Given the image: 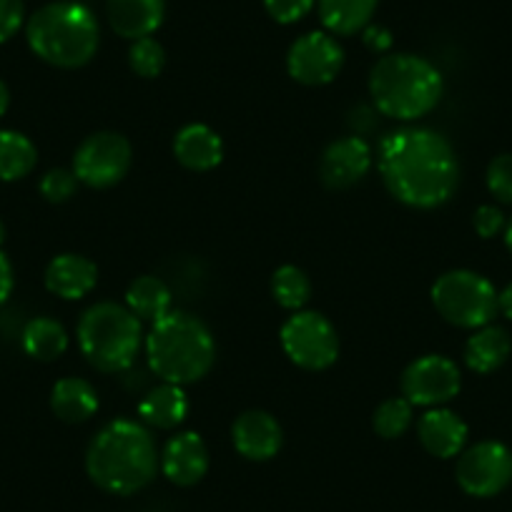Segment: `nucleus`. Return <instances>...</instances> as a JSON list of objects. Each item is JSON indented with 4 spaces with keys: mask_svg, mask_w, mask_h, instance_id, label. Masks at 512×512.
<instances>
[{
    "mask_svg": "<svg viewBox=\"0 0 512 512\" xmlns=\"http://www.w3.org/2000/svg\"><path fill=\"white\" fill-rule=\"evenodd\" d=\"M379 174L384 186L412 209L447 204L460 184L455 149L432 128H400L379 146Z\"/></svg>",
    "mask_w": 512,
    "mask_h": 512,
    "instance_id": "1",
    "label": "nucleus"
},
{
    "mask_svg": "<svg viewBox=\"0 0 512 512\" xmlns=\"http://www.w3.org/2000/svg\"><path fill=\"white\" fill-rule=\"evenodd\" d=\"M161 457L144 425L113 420L93 437L86 452V472L93 485L111 495H134L156 477Z\"/></svg>",
    "mask_w": 512,
    "mask_h": 512,
    "instance_id": "2",
    "label": "nucleus"
},
{
    "mask_svg": "<svg viewBox=\"0 0 512 512\" xmlns=\"http://www.w3.org/2000/svg\"><path fill=\"white\" fill-rule=\"evenodd\" d=\"M146 357L156 377L184 387L209 374L216 359V344L209 327L194 314L169 312L151 327Z\"/></svg>",
    "mask_w": 512,
    "mask_h": 512,
    "instance_id": "3",
    "label": "nucleus"
},
{
    "mask_svg": "<svg viewBox=\"0 0 512 512\" xmlns=\"http://www.w3.org/2000/svg\"><path fill=\"white\" fill-rule=\"evenodd\" d=\"M442 88L440 71L415 53L382 56L369 73L374 106L397 121H417L427 116L440 103Z\"/></svg>",
    "mask_w": 512,
    "mask_h": 512,
    "instance_id": "4",
    "label": "nucleus"
},
{
    "mask_svg": "<svg viewBox=\"0 0 512 512\" xmlns=\"http://www.w3.org/2000/svg\"><path fill=\"white\" fill-rule=\"evenodd\" d=\"M28 46L56 68H81L98 51V21L83 3L58 0L38 8L26 26Z\"/></svg>",
    "mask_w": 512,
    "mask_h": 512,
    "instance_id": "5",
    "label": "nucleus"
},
{
    "mask_svg": "<svg viewBox=\"0 0 512 512\" xmlns=\"http://www.w3.org/2000/svg\"><path fill=\"white\" fill-rule=\"evenodd\" d=\"M141 319L113 302L93 304L78 322V344L88 362L101 372H123L141 349Z\"/></svg>",
    "mask_w": 512,
    "mask_h": 512,
    "instance_id": "6",
    "label": "nucleus"
},
{
    "mask_svg": "<svg viewBox=\"0 0 512 512\" xmlns=\"http://www.w3.org/2000/svg\"><path fill=\"white\" fill-rule=\"evenodd\" d=\"M432 304L445 322L462 329H480L495 319L497 292L482 274L452 269L432 287Z\"/></svg>",
    "mask_w": 512,
    "mask_h": 512,
    "instance_id": "7",
    "label": "nucleus"
},
{
    "mask_svg": "<svg viewBox=\"0 0 512 512\" xmlns=\"http://www.w3.org/2000/svg\"><path fill=\"white\" fill-rule=\"evenodd\" d=\"M282 347L297 367L309 372L329 369L339 357L337 329L319 312H294L282 327Z\"/></svg>",
    "mask_w": 512,
    "mask_h": 512,
    "instance_id": "8",
    "label": "nucleus"
},
{
    "mask_svg": "<svg viewBox=\"0 0 512 512\" xmlns=\"http://www.w3.org/2000/svg\"><path fill=\"white\" fill-rule=\"evenodd\" d=\"M134 151L126 136L116 131H98L83 139L73 156V174L91 189H111L131 169Z\"/></svg>",
    "mask_w": 512,
    "mask_h": 512,
    "instance_id": "9",
    "label": "nucleus"
},
{
    "mask_svg": "<svg viewBox=\"0 0 512 512\" xmlns=\"http://www.w3.org/2000/svg\"><path fill=\"white\" fill-rule=\"evenodd\" d=\"M457 485L472 497H495L512 482V450L497 440H482L460 452Z\"/></svg>",
    "mask_w": 512,
    "mask_h": 512,
    "instance_id": "10",
    "label": "nucleus"
},
{
    "mask_svg": "<svg viewBox=\"0 0 512 512\" xmlns=\"http://www.w3.org/2000/svg\"><path fill=\"white\" fill-rule=\"evenodd\" d=\"M462 387L460 369L442 354L415 359L402 372V397L417 407H442L455 400Z\"/></svg>",
    "mask_w": 512,
    "mask_h": 512,
    "instance_id": "11",
    "label": "nucleus"
},
{
    "mask_svg": "<svg viewBox=\"0 0 512 512\" xmlns=\"http://www.w3.org/2000/svg\"><path fill=\"white\" fill-rule=\"evenodd\" d=\"M344 66V51L329 33L314 31L297 38L287 53L289 76L304 86H324L339 76Z\"/></svg>",
    "mask_w": 512,
    "mask_h": 512,
    "instance_id": "12",
    "label": "nucleus"
},
{
    "mask_svg": "<svg viewBox=\"0 0 512 512\" xmlns=\"http://www.w3.org/2000/svg\"><path fill=\"white\" fill-rule=\"evenodd\" d=\"M372 169V149L362 136H344L324 149L319 161L322 184L332 191L352 189Z\"/></svg>",
    "mask_w": 512,
    "mask_h": 512,
    "instance_id": "13",
    "label": "nucleus"
},
{
    "mask_svg": "<svg viewBox=\"0 0 512 512\" xmlns=\"http://www.w3.org/2000/svg\"><path fill=\"white\" fill-rule=\"evenodd\" d=\"M234 447L241 457L251 462H267L282 450V425L264 410H249L236 417L231 427Z\"/></svg>",
    "mask_w": 512,
    "mask_h": 512,
    "instance_id": "14",
    "label": "nucleus"
},
{
    "mask_svg": "<svg viewBox=\"0 0 512 512\" xmlns=\"http://www.w3.org/2000/svg\"><path fill=\"white\" fill-rule=\"evenodd\" d=\"M161 470L174 485H196L209 472V447L196 432H181L166 442L164 455H161Z\"/></svg>",
    "mask_w": 512,
    "mask_h": 512,
    "instance_id": "15",
    "label": "nucleus"
},
{
    "mask_svg": "<svg viewBox=\"0 0 512 512\" xmlns=\"http://www.w3.org/2000/svg\"><path fill=\"white\" fill-rule=\"evenodd\" d=\"M417 437L432 457L450 460L465 450L467 425L457 412L445 410V407H432L417 422Z\"/></svg>",
    "mask_w": 512,
    "mask_h": 512,
    "instance_id": "16",
    "label": "nucleus"
},
{
    "mask_svg": "<svg viewBox=\"0 0 512 512\" xmlns=\"http://www.w3.org/2000/svg\"><path fill=\"white\" fill-rule=\"evenodd\" d=\"M108 23L128 41L149 38L159 31L166 16V0H108Z\"/></svg>",
    "mask_w": 512,
    "mask_h": 512,
    "instance_id": "17",
    "label": "nucleus"
},
{
    "mask_svg": "<svg viewBox=\"0 0 512 512\" xmlns=\"http://www.w3.org/2000/svg\"><path fill=\"white\" fill-rule=\"evenodd\" d=\"M174 156L184 169L211 171L224 159V144L221 136L206 123H189L176 134Z\"/></svg>",
    "mask_w": 512,
    "mask_h": 512,
    "instance_id": "18",
    "label": "nucleus"
},
{
    "mask_svg": "<svg viewBox=\"0 0 512 512\" xmlns=\"http://www.w3.org/2000/svg\"><path fill=\"white\" fill-rule=\"evenodd\" d=\"M98 282V269L91 259L81 254H61L56 256L46 269V287L56 297L83 299Z\"/></svg>",
    "mask_w": 512,
    "mask_h": 512,
    "instance_id": "19",
    "label": "nucleus"
},
{
    "mask_svg": "<svg viewBox=\"0 0 512 512\" xmlns=\"http://www.w3.org/2000/svg\"><path fill=\"white\" fill-rule=\"evenodd\" d=\"M189 415V400L179 384H159L139 402V417L156 430H174Z\"/></svg>",
    "mask_w": 512,
    "mask_h": 512,
    "instance_id": "20",
    "label": "nucleus"
},
{
    "mask_svg": "<svg viewBox=\"0 0 512 512\" xmlns=\"http://www.w3.org/2000/svg\"><path fill=\"white\" fill-rule=\"evenodd\" d=\"M51 407L58 420L68 422V425H78V422H86L96 415L98 395L93 390V384L86 382V379L66 377L53 387Z\"/></svg>",
    "mask_w": 512,
    "mask_h": 512,
    "instance_id": "21",
    "label": "nucleus"
},
{
    "mask_svg": "<svg viewBox=\"0 0 512 512\" xmlns=\"http://www.w3.org/2000/svg\"><path fill=\"white\" fill-rule=\"evenodd\" d=\"M512 352L510 334L502 327H480L465 344V362L472 372L490 374L507 362Z\"/></svg>",
    "mask_w": 512,
    "mask_h": 512,
    "instance_id": "22",
    "label": "nucleus"
},
{
    "mask_svg": "<svg viewBox=\"0 0 512 512\" xmlns=\"http://www.w3.org/2000/svg\"><path fill=\"white\" fill-rule=\"evenodd\" d=\"M379 0H319V18L334 36L364 31L377 11Z\"/></svg>",
    "mask_w": 512,
    "mask_h": 512,
    "instance_id": "23",
    "label": "nucleus"
},
{
    "mask_svg": "<svg viewBox=\"0 0 512 512\" xmlns=\"http://www.w3.org/2000/svg\"><path fill=\"white\" fill-rule=\"evenodd\" d=\"M126 307L141 319V322H159L171 312V292L159 277H136L126 289Z\"/></svg>",
    "mask_w": 512,
    "mask_h": 512,
    "instance_id": "24",
    "label": "nucleus"
},
{
    "mask_svg": "<svg viewBox=\"0 0 512 512\" xmlns=\"http://www.w3.org/2000/svg\"><path fill=\"white\" fill-rule=\"evenodd\" d=\"M23 349L33 359L41 362H53L68 349V334L63 324H58L51 317H36L23 329Z\"/></svg>",
    "mask_w": 512,
    "mask_h": 512,
    "instance_id": "25",
    "label": "nucleus"
},
{
    "mask_svg": "<svg viewBox=\"0 0 512 512\" xmlns=\"http://www.w3.org/2000/svg\"><path fill=\"white\" fill-rule=\"evenodd\" d=\"M38 151L28 136L0 131V181H18L36 169Z\"/></svg>",
    "mask_w": 512,
    "mask_h": 512,
    "instance_id": "26",
    "label": "nucleus"
},
{
    "mask_svg": "<svg viewBox=\"0 0 512 512\" xmlns=\"http://www.w3.org/2000/svg\"><path fill=\"white\" fill-rule=\"evenodd\" d=\"M272 294L279 307L289 309V312H302V307L312 297V282H309V277L299 267L284 264V267L274 272Z\"/></svg>",
    "mask_w": 512,
    "mask_h": 512,
    "instance_id": "27",
    "label": "nucleus"
},
{
    "mask_svg": "<svg viewBox=\"0 0 512 512\" xmlns=\"http://www.w3.org/2000/svg\"><path fill=\"white\" fill-rule=\"evenodd\" d=\"M412 402H407L405 397H390L384 400L382 405L374 410L372 427L379 437L384 440H397V437L405 435L412 425Z\"/></svg>",
    "mask_w": 512,
    "mask_h": 512,
    "instance_id": "28",
    "label": "nucleus"
},
{
    "mask_svg": "<svg viewBox=\"0 0 512 512\" xmlns=\"http://www.w3.org/2000/svg\"><path fill=\"white\" fill-rule=\"evenodd\" d=\"M128 66L136 76L141 78H156L161 76L166 66V51L159 41L154 38H139L134 41L131 51H128Z\"/></svg>",
    "mask_w": 512,
    "mask_h": 512,
    "instance_id": "29",
    "label": "nucleus"
},
{
    "mask_svg": "<svg viewBox=\"0 0 512 512\" xmlns=\"http://www.w3.org/2000/svg\"><path fill=\"white\" fill-rule=\"evenodd\" d=\"M487 189L502 204H512V154H500L487 166Z\"/></svg>",
    "mask_w": 512,
    "mask_h": 512,
    "instance_id": "30",
    "label": "nucleus"
},
{
    "mask_svg": "<svg viewBox=\"0 0 512 512\" xmlns=\"http://www.w3.org/2000/svg\"><path fill=\"white\" fill-rule=\"evenodd\" d=\"M76 189H78V179L76 174L68 169H53L41 179L43 199L51 201V204H63V201H68L73 194H76Z\"/></svg>",
    "mask_w": 512,
    "mask_h": 512,
    "instance_id": "31",
    "label": "nucleus"
},
{
    "mask_svg": "<svg viewBox=\"0 0 512 512\" xmlns=\"http://www.w3.org/2000/svg\"><path fill=\"white\" fill-rule=\"evenodd\" d=\"M264 8L274 21L289 26V23L302 21L312 11L314 0H264Z\"/></svg>",
    "mask_w": 512,
    "mask_h": 512,
    "instance_id": "32",
    "label": "nucleus"
},
{
    "mask_svg": "<svg viewBox=\"0 0 512 512\" xmlns=\"http://www.w3.org/2000/svg\"><path fill=\"white\" fill-rule=\"evenodd\" d=\"M26 21L23 0H0V43L11 41Z\"/></svg>",
    "mask_w": 512,
    "mask_h": 512,
    "instance_id": "33",
    "label": "nucleus"
},
{
    "mask_svg": "<svg viewBox=\"0 0 512 512\" xmlns=\"http://www.w3.org/2000/svg\"><path fill=\"white\" fill-rule=\"evenodd\" d=\"M472 226H475V231L482 236V239H492V236H497L500 231H505L507 221H505V214H502L497 206H480V209L475 211Z\"/></svg>",
    "mask_w": 512,
    "mask_h": 512,
    "instance_id": "34",
    "label": "nucleus"
},
{
    "mask_svg": "<svg viewBox=\"0 0 512 512\" xmlns=\"http://www.w3.org/2000/svg\"><path fill=\"white\" fill-rule=\"evenodd\" d=\"M362 38H364V46L372 48V51H377V53L390 51V46H392V33L382 26H367L364 28Z\"/></svg>",
    "mask_w": 512,
    "mask_h": 512,
    "instance_id": "35",
    "label": "nucleus"
},
{
    "mask_svg": "<svg viewBox=\"0 0 512 512\" xmlns=\"http://www.w3.org/2000/svg\"><path fill=\"white\" fill-rule=\"evenodd\" d=\"M13 292V267L8 262V256L0 251V307L8 302Z\"/></svg>",
    "mask_w": 512,
    "mask_h": 512,
    "instance_id": "36",
    "label": "nucleus"
},
{
    "mask_svg": "<svg viewBox=\"0 0 512 512\" xmlns=\"http://www.w3.org/2000/svg\"><path fill=\"white\" fill-rule=\"evenodd\" d=\"M497 312H500L502 317L512 319V284H507V287L497 294Z\"/></svg>",
    "mask_w": 512,
    "mask_h": 512,
    "instance_id": "37",
    "label": "nucleus"
},
{
    "mask_svg": "<svg viewBox=\"0 0 512 512\" xmlns=\"http://www.w3.org/2000/svg\"><path fill=\"white\" fill-rule=\"evenodd\" d=\"M8 106H11V93H8V86L0 81V116H6Z\"/></svg>",
    "mask_w": 512,
    "mask_h": 512,
    "instance_id": "38",
    "label": "nucleus"
},
{
    "mask_svg": "<svg viewBox=\"0 0 512 512\" xmlns=\"http://www.w3.org/2000/svg\"><path fill=\"white\" fill-rule=\"evenodd\" d=\"M505 244H507V249H510V254H512V219L507 221V226H505Z\"/></svg>",
    "mask_w": 512,
    "mask_h": 512,
    "instance_id": "39",
    "label": "nucleus"
},
{
    "mask_svg": "<svg viewBox=\"0 0 512 512\" xmlns=\"http://www.w3.org/2000/svg\"><path fill=\"white\" fill-rule=\"evenodd\" d=\"M6 241V226H3V221H0V244Z\"/></svg>",
    "mask_w": 512,
    "mask_h": 512,
    "instance_id": "40",
    "label": "nucleus"
}]
</instances>
